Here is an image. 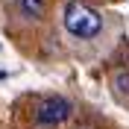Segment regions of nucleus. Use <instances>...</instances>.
<instances>
[{"instance_id":"nucleus-2","label":"nucleus","mask_w":129,"mask_h":129,"mask_svg":"<svg viewBox=\"0 0 129 129\" xmlns=\"http://www.w3.org/2000/svg\"><path fill=\"white\" fill-rule=\"evenodd\" d=\"M71 103L64 100V97H47V100H41L38 109H35V123L38 126H59L71 117Z\"/></svg>"},{"instance_id":"nucleus-1","label":"nucleus","mask_w":129,"mask_h":129,"mask_svg":"<svg viewBox=\"0 0 129 129\" xmlns=\"http://www.w3.org/2000/svg\"><path fill=\"white\" fill-rule=\"evenodd\" d=\"M64 29L71 32L73 38H97L100 29H103V18L97 9H91L88 3H82V0H68V6H64Z\"/></svg>"},{"instance_id":"nucleus-4","label":"nucleus","mask_w":129,"mask_h":129,"mask_svg":"<svg viewBox=\"0 0 129 129\" xmlns=\"http://www.w3.org/2000/svg\"><path fill=\"white\" fill-rule=\"evenodd\" d=\"M117 85L120 91H129V73H117Z\"/></svg>"},{"instance_id":"nucleus-3","label":"nucleus","mask_w":129,"mask_h":129,"mask_svg":"<svg viewBox=\"0 0 129 129\" xmlns=\"http://www.w3.org/2000/svg\"><path fill=\"white\" fill-rule=\"evenodd\" d=\"M18 3H21V12L26 18H41L47 9V0H18Z\"/></svg>"}]
</instances>
